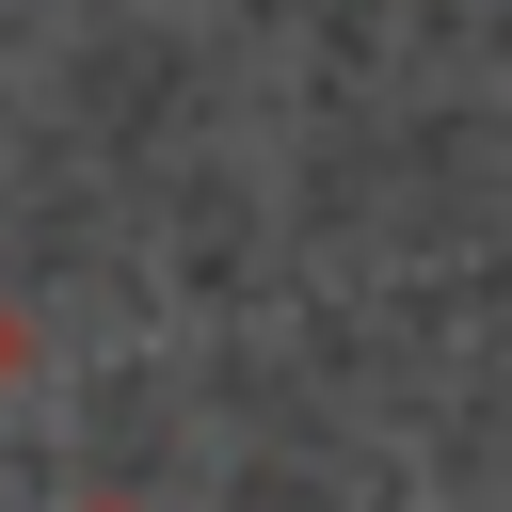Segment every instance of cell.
I'll return each mask as SVG.
<instances>
[{
  "label": "cell",
  "instance_id": "6da1fadb",
  "mask_svg": "<svg viewBox=\"0 0 512 512\" xmlns=\"http://www.w3.org/2000/svg\"><path fill=\"white\" fill-rule=\"evenodd\" d=\"M16 368H32V320H16V304H0V400H16Z\"/></svg>",
  "mask_w": 512,
  "mask_h": 512
},
{
  "label": "cell",
  "instance_id": "7a4b0ae2",
  "mask_svg": "<svg viewBox=\"0 0 512 512\" xmlns=\"http://www.w3.org/2000/svg\"><path fill=\"white\" fill-rule=\"evenodd\" d=\"M80 512H128V496H80Z\"/></svg>",
  "mask_w": 512,
  "mask_h": 512
}]
</instances>
